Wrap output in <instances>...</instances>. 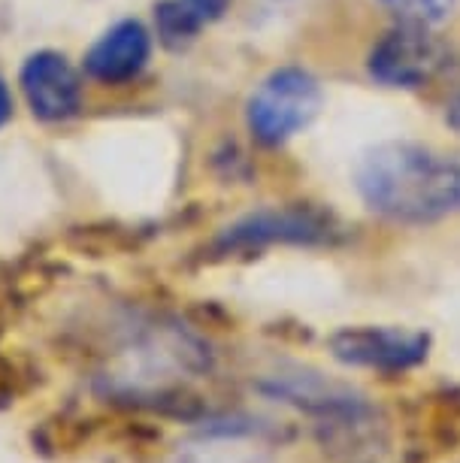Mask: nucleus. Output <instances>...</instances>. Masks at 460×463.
I'll return each mask as SVG.
<instances>
[{"label": "nucleus", "instance_id": "7", "mask_svg": "<svg viewBox=\"0 0 460 463\" xmlns=\"http://www.w3.org/2000/svg\"><path fill=\"white\" fill-rule=\"evenodd\" d=\"M152 55V37L140 22L125 19L103 33L85 55V70L91 80L121 85L143 73Z\"/></svg>", "mask_w": 460, "mask_h": 463}, {"label": "nucleus", "instance_id": "3", "mask_svg": "<svg viewBox=\"0 0 460 463\" xmlns=\"http://www.w3.org/2000/svg\"><path fill=\"white\" fill-rule=\"evenodd\" d=\"M336 240V222L315 206H273L242 215L215 240L221 255L258 251L267 246H327Z\"/></svg>", "mask_w": 460, "mask_h": 463}, {"label": "nucleus", "instance_id": "12", "mask_svg": "<svg viewBox=\"0 0 460 463\" xmlns=\"http://www.w3.org/2000/svg\"><path fill=\"white\" fill-rule=\"evenodd\" d=\"M446 118H448V125L455 128L457 134H460V94H457L455 100L448 103V112H446Z\"/></svg>", "mask_w": 460, "mask_h": 463}, {"label": "nucleus", "instance_id": "11", "mask_svg": "<svg viewBox=\"0 0 460 463\" xmlns=\"http://www.w3.org/2000/svg\"><path fill=\"white\" fill-rule=\"evenodd\" d=\"M13 116V98H10V89H6V82L0 80V128L10 121Z\"/></svg>", "mask_w": 460, "mask_h": 463}, {"label": "nucleus", "instance_id": "8", "mask_svg": "<svg viewBox=\"0 0 460 463\" xmlns=\"http://www.w3.org/2000/svg\"><path fill=\"white\" fill-rule=\"evenodd\" d=\"M155 24H158V37L164 46L182 49L201 33L203 22L197 19V13L191 10L185 0H161L155 6Z\"/></svg>", "mask_w": 460, "mask_h": 463}, {"label": "nucleus", "instance_id": "5", "mask_svg": "<svg viewBox=\"0 0 460 463\" xmlns=\"http://www.w3.org/2000/svg\"><path fill=\"white\" fill-rule=\"evenodd\" d=\"M446 64V46L424 28L406 24L388 31L370 52V76L388 89H421Z\"/></svg>", "mask_w": 460, "mask_h": 463}, {"label": "nucleus", "instance_id": "9", "mask_svg": "<svg viewBox=\"0 0 460 463\" xmlns=\"http://www.w3.org/2000/svg\"><path fill=\"white\" fill-rule=\"evenodd\" d=\"M390 13L406 24H442L451 13L457 10V0H381Z\"/></svg>", "mask_w": 460, "mask_h": 463}, {"label": "nucleus", "instance_id": "4", "mask_svg": "<svg viewBox=\"0 0 460 463\" xmlns=\"http://www.w3.org/2000/svg\"><path fill=\"white\" fill-rule=\"evenodd\" d=\"M333 361L354 370L406 373L427 361L430 336L424 330L390 327V325H358L343 327L327 339Z\"/></svg>", "mask_w": 460, "mask_h": 463}, {"label": "nucleus", "instance_id": "6", "mask_svg": "<svg viewBox=\"0 0 460 463\" xmlns=\"http://www.w3.org/2000/svg\"><path fill=\"white\" fill-rule=\"evenodd\" d=\"M22 91L42 121H64L82 107V82L73 64L58 52H37L22 67Z\"/></svg>", "mask_w": 460, "mask_h": 463}, {"label": "nucleus", "instance_id": "10", "mask_svg": "<svg viewBox=\"0 0 460 463\" xmlns=\"http://www.w3.org/2000/svg\"><path fill=\"white\" fill-rule=\"evenodd\" d=\"M185 4L197 13V19L203 24H210L215 19H221L224 10L230 6V0H185Z\"/></svg>", "mask_w": 460, "mask_h": 463}, {"label": "nucleus", "instance_id": "1", "mask_svg": "<svg viewBox=\"0 0 460 463\" xmlns=\"http://www.w3.org/2000/svg\"><path fill=\"white\" fill-rule=\"evenodd\" d=\"M354 188L372 213L433 224L460 213V158L421 143H379L361 155Z\"/></svg>", "mask_w": 460, "mask_h": 463}, {"label": "nucleus", "instance_id": "2", "mask_svg": "<svg viewBox=\"0 0 460 463\" xmlns=\"http://www.w3.org/2000/svg\"><path fill=\"white\" fill-rule=\"evenodd\" d=\"M324 103V91L315 76L303 67H279L251 91L246 121L258 143L282 146L306 130Z\"/></svg>", "mask_w": 460, "mask_h": 463}]
</instances>
